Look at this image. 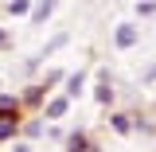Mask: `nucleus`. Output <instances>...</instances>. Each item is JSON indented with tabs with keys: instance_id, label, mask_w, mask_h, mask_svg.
<instances>
[{
	"instance_id": "423d86ee",
	"label": "nucleus",
	"mask_w": 156,
	"mask_h": 152,
	"mask_svg": "<svg viewBox=\"0 0 156 152\" xmlns=\"http://www.w3.org/2000/svg\"><path fill=\"white\" fill-rule=\"evenodd\" d=\"M62 152H94V144H90L86 129H70V133L62 136Z\"/></svg>"
},
{
	"instance_id": "f3484780",
	"label": "nucleus",
	"mask_w": 156,
	"mask_h": 152,
	"mask_svg": "<svg viewBox=\"0 0 156 152\" xmlns=\"http://www.w3.org/2000/svg\"><path fill=\"white\" fill-rule=\"evenodd\" d=\"M12 152H31V140H27V136H23V140H16V144H12Z\"/></svg>"
},
{
	"instance_id": "dca6fc26",
	"label": "nucleus",
	"mask_w": 156,
	"mask_h": 152,
	"mask_svg": "<svg viewBox=\"0 0 156 152\" xmlns=\"http://www.w3.org/2000/svg\"><path fill=\"white\" fill-rule=\"evenodd\" d=\"M43 136H51V140H62V136H66V129H62V125H47V133Z\"/></svg>"
},
{
	"instance_id": "6e6552de",
	"label": "nucleus",
	"mask_w": 156,
	"mask_h": 152,
	"mask_svg": "<svg viewBox=\"0 0 156 152\" xmlns=\"http://www.w3.org/2000/svg\"><path fill=\"white\" fill-rule=\"evenodd\" d=\"M47 94H51V90H47L43 82H31V86L20 94V105H43V101H47Z\"/></svg>"
},
{
	"instance_id": "0eeeda50",
	"label": "nucleus",
	"mask_w": 156,
	"mask_h": 152,
	"mask_svg": "<svg viewBox=\"0 0 156 152\" xmlns=\"http://www.w3.org/2000/svg\"><path fill=\"white\" fill-rule=\"evenodd\" d=\"M133 121H136L133 113H121V109H113V113H109V129H113L117 136H129V133H136Z\"/></svg>"
},
{
	"instance_id": "9b49d317",
	"label": "nucleus",
	"mask_w": 156,
	"mask_h": 152,
	"mask_svg": "<svg viewBox=\"0 0 156 152\" xmlns=\"http://www.w3.org/2000/svg\"><path fill=\"white\" fill-rule=\"evenodd\" d=\"M66 43H70V35H66V31H58V35L51 39V43H43V51H39V58H51L55 51H62Z\"/></svg>"
},
{
	"instance_id": "f8f14e48",
	"label": "nucleus",
	"mask_w": 156,
	"mask_h": 152,
	"mask_svg": "<svg viewBox=\"0 0 156 152\" xmlns=\"http://www.w3.org/2000/svg\"><path fill=\"white\" fill-rule=\"evenodd\" d=\"M16 109H23V105H20V94L0 90V113H16Z\"/></svg>"
},
{
	"instance_id": "f257e3e1",
	"label": "nucleus",
	"mask_w": 156,
	"mask_h": 152,
	"mask_svg": "<svg viewBox=\"0 0 156 152\" xmlns=\"http://www.w3.org/2000/svg\"><path fill=\"white\" fill-rule=\"evenodd\" d=\"M94 101L101 105V109H109L117 101V90H113V74L109 70H98V86H94Z\"/></svg>"
},
{
	"instance_id": "ddd939ff",
	"label": "nucleus",
	"mask_w": 156,
	"mask_h": 152,
	"mask_svg": "<svg viewBox=\"0 0 156 152\" xmlns=\"http://www.w3.org/2000/svg\"><path fill=\"white\" fill-rule=\"evenodd\" d=\"M62 78H66V70L55 66V70H47V74H43V86H47V90H55V86H62Z\"/></svg>"
},
{
	"instance_id": "1a4fd4ad",
	"label": "nucleus",
	"mask_w": 156,
	"mask_h": 152,
	"mask_svg": "<svg viewBox=\"0 0 156 152\" xmlns=\"http://www.w3.org/2000/svg\"><path fill=\"white\" fill-rule=\"evenodd\" d=\"M58 8V0H35V4H31V23H47V19H51V12H55Z\"/></svg>"
},
{
	"instance_id": "f03ea898",
	"label": "nucleus",
	"mask_w": 156,
	"mask_h": 152,
	"mask_svg": "<svg viewBox=\"0 0 156 152\" xmlns=\"http://www.w3.org/2000/svg\"><path fill=\"white\" fill-rule=\"evenodd\" d=\"M136 43H140V27L136 23H117L113 27V47L117 51H133Z\"/></svg>"
},
{
	"instance_id": "9d476101",
	"label": "nucleus",
	"mask_w": 156,
	"mask_h": 152,
	"mask_svg": "<svg viewBox=\"0 0 156 152\" xmlns=\"http://www.w3.org/2000/svg\"><path fill=\"white\" fill-rule=\"evenodd\" d=\"M20 133L27 136V140H39V136L47 133V121H43V113H39V117H31V121H23V125H20Z\"/></svg>"
},
{
	"instance_id": "20e7f679",
	"label": "nucleus",
	"mask_w": 156,
	"mask_h": 152,
	"mask_svg": "<svg viewBox=\"0 0 156 152\" xmlns=\"http://www.w3.org/2000/svg\"><path fill=\"white\" fill-rule=\"evenodd\" d=\"M20 125H23V109H16V113H0V144L16 140V136H20Z\"/></svg>"
},
{
	"instance_id": "6ab92c4d",
	"label": "nucleus",
	"mask_w": 156,
	"mask_h": 152,
	"mask_svg": "<svg viewBox=\"0 0 156 152\" xmlns=\"http://www.w3.org/2000/svg\"><path fill=\"white\" fill-rule=\"evenodd\" d=\"M4 47H12V39H8V31H4V27H0V51H4Z\"/></svg>"
},
{
	"instance_id": "7ed1b4c3",
	"label": "nucleus",
	"mask_w": 156,
	"mask_h": 152,
	"mask_svg": "<svg viewBox=\"0 0 156 152\" xmlns=\"http://www.w3.org/2000/svg\"><path fill=\"white\" fill-rule=\"evenodd\" d=\"M39 109H43V121H62V117L70 113V97H66V94H55V97H47Z\"/></svg>"
},
{
	"instance_id": "39448f33",
	"label": "nucleus",
	"mask_w": 156,
	"mask_h": 152,
	"mask_svg": "<svg viewBox=\"0 0 156 152\" xmlns=\"http://www.w3.org/2000/svg\"><path fill=\"white\" fill-rule=\"evenodd\" d=\"M82 90H86V66H78V70H70V74L62 78V94L70 97V101L82 97Z\"/></svg>"
},
{
	"instance_id": "2eb2a0df",
	"label": "nucleus",
	"mask_w": 156,
	"mask_h": 152,
	"mask_svg": "<svg viewBox=\"0 0 156 152\" xmlns=\"http://www.w3.org/2000/svg\"><path fill=\"white\" fill-rule=\"evenodd\" d=\"M136 16H156V0H136Z\"/></svg>"
},
{
	"instance_id": "4468645a",
	"label": "nucleus",
	"mask_w": 156,
	"mask_h": 152,
	"mask_svg": "<svg viewBox=\"0 0 156 152\" xmlns=\"http://www.w3.org/2000/svg\"><path fill=\"white\" fill-rule=\"evenodd\" d=\"M31 4L35 0H8V12L12 16H31Z\"/></svg>"
},
{
	"instance_id": "a211bd4d",
	"label": "nucleus",
	"mask_w": 156,
	"mask_h": 152,
	"mask_svg": "<svg viewBox=\"0 0 156 152\" xmlns=\"http://www.w3.org/2000/svg\"><path fill=\"white\" fill-rule=\"evenodd\" d=\"M140 82H156V62L148 66V70H144V74H140Z\"/></svg>"
}]
</instances>
